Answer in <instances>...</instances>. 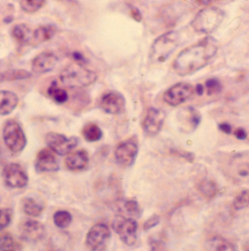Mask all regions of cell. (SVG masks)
Wrapping results in <instances>:
<instances>
[{
	"label": "cell",
	"mask_w": 249,
	"mask_h": 251,
	"mask_svg": "<svg viewBox=\"0 0 249 251\" xmlns=\"http://www.w3.org/2000/svg\"><path fill=\"white\" fill-rule=\"evenodd\" d=\"M217 42L212 37H205L196 44L179 53L174 60V70L177 75H191L206 67L217 53Z\"/></svg>",
	"instance_id": "cell-1"
},
{
	"label": "cell",
	"mask_w": 249,
	"mask_h": 251,
	"mask_svg": "<svg viewBox=\"0 0 249 251\" xmlns=\"http://www.w3.org/2000/svg\"><path fill=\"white\" fill-rule=\"evenodd\" d=\"M64 86L71 89H81L98 80V75L82 64L74 63L65 67L59 76Z\"/></svg>",
	"instance_id": "cell-2"
},
{
	"label": "cell",
	"mask_w": 249,
	"mask_h": 251,
	"mask_svg": "<svg viewBox=\"0 0 249 251\" xmlns=\"http://www.w3.org/2000/svg\"><path fill=\"white\" fill-rule=\"evenodd\" d=\"M181 43L178 31H170L156 39L150 48V58L156 62H165Z\"/></svg>",
	"instance_id": "cell-3"
},
{
	"label": "cell",
	"mask_w": 249,
	"mask_h": 251,
	"mask_svg": "<svg viewBox=\"0 0 249 251\" xmlns=\"http://www.w3.org/2000/svg\"><path fill=\"white\" fill-rule=\"evenodd\" d=\"M224 16V12L219 7H205L196 15L191 26L197 32L210 34L220 26Z\"/></svg>",
	"instance_id": "cell-4"
},
{
	"label": "cell",
	"mask_w": 249,
	"mask_h": 251,
	"mask_svg": "<svg viewBox=\"0 0 249 251\" xmlns=\"http://www.w3.org/2000/svg\"><path fill=\"white\" fill-rule=\"evenodd\" d=\"M2 136L4 144L13 153H20L26 147L27 140L25 131L21 125L13 119L7 120L4 124Z\"/></svg>",
	"instance_id": "cell-5"
},
{
	"label": "cell",
	"mask_w": 249,
	"mask_h": 251,
	"mask_svg": "<svg viewBox=\"0 0 249 251\" xmlns=\"http://www.w3.org/2000/svg\"><path fill=\"white\" fill-rule=\"evenodd\" d=\"M138 223L132 218H126L118 215L113 220L112 228L120 240L128 246L136 243Z\"/></svg>",
	"instance_id": "cell-6"
},
{
	"label": "cell",
	"mask_w": 249,
	"mask_h": 251,
	"mask_svg": "<svg viewBox=\"0 0 249 251\" xmlns=\"http://www.w3.org/2000/svg\"><path fill=\"white\" fill-rule=\"evenodd\" d=\"M111 238V231L106 224H97L88 231L86 245L90 251H105Z\"/></svg>",
	"instance_id": "cell-7"
},
{
	"label": "cell",
	"mask_w": 249,
	"mask_h": 251,
	"mask_svg": "<svg viewBox=\"0 0 249 251\" xmlns=\"http://www.w3.org/2000/svg\"><path fill=\"white\" fill-rule=\"evenodd\" d=\"M45 140L49 149L59 156H68L79 143L77 137H67L64 134L56 132L48 133Z\"/></svg>",
	"instance_id": "cell-8"
},
{
	"label": "cell",
	"mask_w": 249,
	"mask_h": 251,
	"mask_svg": "<svg viewBox=\"0 0 249 251\" xmlns=\"http://www.w3.org/2000/svg\"><path fill=\"white\" fill-rule=\"evenodd\" d=\"M4 184L10 188H23L29 183V176L26 170L17 163H10L2 170Z\"/></svg>",
	"instance_id": "cell-9"
},
{
	"label": "cell",
	"mask_w": 249,
	"mask_h": 251,
	"mask_svg": "<svg viewBox=\"0 0 249 251\" xmlns=\"http://www.w3.org/2000/svg\"><path fill=\"white\" fill-rule=\"evenodd\" d=\"M195 89L192 84L186 82L174 84L163 94V100L168 105L176 107L189 100L194 94Z\"/></svg>",
	"instance_id": "cell-10"
},
{
	"label": "cell",
	"mask_w": 249,
	"mask_h": 251,
	"mask_svg": "<svg viewBox=\"0 0 249 251\" xmlns=\"http://www.w3.org/2000/svg\"><path fill=\"white\" fill-rule=\"evenodd\" d=\"M18 228L22 240L27 243H38L43 240L46 235L44 224L36 220H22L19 223Z\"/></svg>",
	"instance_id": "cell-11"
},
{
	"label": "cell",
	"mask_w": 249,
	"mask_h": 251,
	"mask_svg": "<svg viewBox=\"0 0 249 251\" xmlns=\"http://www.w3.org/2000/svg\"><path fill=\"white\" fill-rule=\"evenodd\" d=\"M138 140L135 137L119 143L114 153L118 164L123 167L132 166L138 156Z\"/></svg>",
	"instance_id": "cell-12"
},
{
	"label": "cell",
	"mask_w": 249,
	"mask_h": 251,
	"mask_svg": "<svg viewBox=\"0 0 249 251\" xmlns=\"http://www.w3.org/2000/svg\"><path fill=\"white\" fill-rule=\"evenodd\" d=\"M165 117L166 115L163 110L154 107L149 108L143 122L145 133L150 137L159 134L165 122Z\"/></svg>",
	"instance_id": "cell-13"
},
{
	"label": "cell",
	"mask_w": 249,
	"mask_h": 251,
	"mask_svg": "<svg viewBox=\"0 0 249 251\" xmlns=\"http://www.w3.org/2000/svg\"><path fill=\"white\" fill-rule=\"evenodd\" d=\"M35 167L36 171L39 173H51L59 170V164L50 149H43L37 153Z\"/></svg>",
	"instance_id": "cell-14"
},
{
	"label": "cell",
	"mask_w": 249,
	"mask_h": 251,
	"mask_svg": "<svg viewBox=\"0 0 249 251\" xmlns=\"http://www.w3.org/2000/svg\"><path fill=\"white\" fill-rule=\"evenodd\" d=\"M126 100L122 94L116 92L105 94L101 99L100 107L105 113L117 115L125 108Z\"/></svg>",
	"instance_id": "cell-15"
},
{
	"label": "cell",
	"mask_w": 249,
	"mask_h": 251,
	"mask_svg": "<svg viewBox=\"0 0 249 251\" xmlns=\"http://www.w3.org/2000/svg\"><path fill=\"white\" fill-rule=\"evenodd\" d=\"M59 59L57 56L52 52H42L32 60V72L37 75L49 73L54 69Z\"/></svg>",
	"instance_id": "cell-16"
},
{
	"label": "cell",
	"mask_w": 249,
	"mask_h": 251,
	"mask_svg": "<svg viewBox=\"0 0 249 251\" xmlns=\"http://www.w3.org/2000/svg\"><path fill=\"white\" fill-rule=\"evenodd\" d=\"M89 157L87 151L79 150L72 152L65 158V164L71 171H79L83 170L89 163Z\"/></svg>",
	"instance_id": "cell-17"
},
{
	"label": "cell",
	"mask_w": 249,
	"mask_h": 251,
	"mask_svg": "<svg viewBox=\"0 0 249 251\" xmlns=\"http://www.w3.org/2000/svg\"><path fill=\"white\" fill-rule=\"evenodd\" d=\"M19 104V97L10 91H0V116H5L13 113Z\"/></svg>",
	"instance_id": "cell-18"
},
{
	"label": "cell",
	"mask_w": 249,
	"mask_h": 251,
	"mask_svg": "<svg viewBox=\"0 0 249 251\" xmlns=\"http://www.w3.org/2000/svg\"><path fill=\"white\" fill-rule=\"evenodd\" d=\"M204 251H236L232 243L221 236H213L204 243Z\"/></svg>",
	"instance_id": "cell-19"
},
{
	"label": "cell",
	"mask_w": 249,
	"mask_h": 251,
	"mask_svg": "<svg viewBox=\"0 0 249 251\" xmlns=\"http://www.w3.org/2000/svg\"><path fill=\"white\" fill-rule=\"evenodd\" d=\"M32 35L33 33L30 28L25 24H19L11 29L12 37L22 46H25L32 41Z\"/></svg>",
	"instance_id": "cell-20"
},
{
	"label": "cell",
	"mask_w": 249,
	"mask_h": 251,
	"mask_svg": "<svg viewBox=\"0 0 249 251\" xmlns=\"http://www.w3.org/2000/svg\"><path fill=\"white\" fill-rule=\"evenodd\" d=\"M56 28L53 25H43L35 29L32 35L34 45L41 44L50 40L56 32Z\"/></svg>",
	"instance_id": "cell-21"
},
{
	"label": "cell",
	"mask_w": 249,
	"mask_h": 251,
	"mask_svg": "<svg viewBox=\"0 0 249 251\" xmlns=\"http://www.w3.org/2000/svg\"><path fill=\"white\" fill-rule=\"evenodd\" d=\"M180 113V118L183 119V125L189 129H196L201 122V116L199 112L192 107L183 109Z\"/></svg>",
	"instance_id": "cell-22"
},
{
	"label": "cell",
	"mask_w": 249,
	"mask_h": 251,
	"mask_svg": "<svg viewBox=\"0 0 249 251\" xmlns=\"http://www.w3.org/2000/svg\"><path fill=\"white\" fill-rule=\"evenodd\" d=\"M23 211L31 217H38L43 213V206L32 197H26L22 201Z\"/></svg>",
	"instance_id": "cell-23"
},
{
	"label": "cell",
	"mask_w": 249,
	"mask_h": 251,
	"mask_svg": "<svg viewBox=\"0 0 249 251\" xmlns=\"http://www.w3.org/2000/svg\"><path fill=\"white\" fill-rule=\"evenodd\" d=\"M234 173L241 178L249 177V157L238 156L235 157L230 164Z\"/></svg>",
	"instance_id": "cell-24"
},
{
	"label": "cell",
	"mask_w": 249,
	"mask_h": 251,
	"mask_svg": "<svg viewBox=\"0 0 249 251\" xmlns=\"http://www.w3.org/2000/svg\"><path fill=\"white\" fill-rule=\"evenodd\" d=\"M82 134L86 141L94 143L99 141L102 137V131L99 126L95 123L85 125L82 129Z\"/></svg>",
	"instance_id": "cell-25"
},
{
	"label": "cell",
	"mask_w": 249,
	"mask_h": 251,
	"mask_svg": "<svg viewBox=\"0 0 249 251\" xmlns=\"http://www.w3.org/2000/svg\"><path fill=\"white\" fill-rule=\"evenodd\" d=\"M32 76V73L27 70L17 69V70H10L0 73L1 82L16 81V80H25L29 78Z\"/></svg>",
	"instance_id": "cell-26"
},
{
	"label": "cell",
	"mask_w": 249,
	"mask_h": 251,
	"mask_svg": "<svg viewBox=\"0 0 249 251\" xmlns=\"http://www.w3.org/2000/svg\"><path fill=\"white\" fill-rule=\"evenodd\" d=\"M48 94L49 97L58 104H64L68 101L69 99L68 92L65 89L59 87L57 82L53 81L48 89Z\"/></svg>",
	"instance_id": "cell-27"
},
{
	"label": "cell",
	"mask_w": 249,
	"mask_h": 251,
	"mask_svg": "<svg viewBox=\"0 0 249 251\" xmlns=\"http://www.w3.org/2000/svg\"><path fill=\"white\" fill-rule=\"evenodd\" d=\"M0 251H22L20 245L9 233L0 234Z\"/></svg>",
	"instance_id": "cell-28"
},
{
	"label": "cell",
	"mask_w": 249,
	"mask_h": 251,
	"mask_svg": "<svg viewBox=\"0 0 249 251\" xmlns=\"http://www.w3.org/2000/svg\"><path fill=\"white\" fill-rule=\"evenodd\" d=\"M72 221V215L66 210H59L53 215V223L58 228H67L71 225Z\"/></svg>",
	"instance_id": "cell-29"
},
{
	"label": "cell",
	"mask_w": 249,
	"mask_h": 251,
	"mask_svg": "<svg viewBox=\"0 0 249 251\" xmlns=\"http://www.w3.org/2000/svg\"><path fill=\"white\" fill-rule=\"evenodd\" d=\"M46 4L44 0H25L19 1V5L26 13H34L38 11Z\"/></svg>",
	"instance_id": "cell-30"
},
{
	"label": "cell",
	"mask_w": 249,
	"mask_h": 251,
	"mask_svg": "<svg viewBox=\"0 0 249 251\" xmlns=\"http://www.w3.org/2000/svg\"><path fill=\"white\" fill-rule=\"evenodd\" d=\"M199 190L202 195L207 198L212 199L217 194L218 187L213 180H205L199 184Z\"/></svg>",
	"instance_id": "cell-31"
},
{
	"label": "cell",
	"mask_w": 249,
	"mask_h": 251,
	"mask_svg": "<svg viewBox=\"0 0 249 251\" xmlns=\"http://www.w3.org/2000/svg\"><path fill=\"white\" fill-rule=\"evenodd\" d=\"M232 204L236 210H244L249 207V189L244 190L237 195Z\"/></svg>",
	"instance_id": "cell-32"
},
{
	"label": "cell",
	"mask_w": 249,
	"mask_h": 251,
	"mask_svg": "<svg viewBox=\"0 0 249 251\" xmlns=\"http://www.w3.org/2000/svg\"><path fill=\"white\" fill-rule=\"evenodd\" d=\"M124 207L128 214L135 217H140L141 209L136 200H127L124 203Z\"/></svg>",
	"instance_id": "cell-33"
},
{
	"label": "cell",
	"mask_w": 249,
	"mask_h": 251,
	"mask_svg": "<svg viewBox=\"0 0 249 251\" xmlns=\"http://www.w3.org/2000/svg\"><path fill=\"white\" fill-rule=\"evenodd\" d=\"M13 218V211L10 208H0V231L7 228Z\"/></svg>",
	"instance_id": "cell-34"
},
{
	"label": "cell",
	"mask_w": 249,
	"mask_h": 251,
	"mask_svg": "<svg viewBox=\"0 0 249 251\" xmlns=\"http://www.w3.org/2000/svg\"><path fill=\"white\" fill-rule=\"evenodd\" d=\"M205 88H206L208 95H214L222 92V85L217 78L212 77L205 82Z\"/></svg>",
	"instance_id": "cell-35"
},
{
	"label": "cell",
	"mask_w": 249,
	"mask_h": 251,
	"mask_svg": "<svg viewBox=\"0 0 249 251\" xmlns=\"http://www.w3.org/2000/svg\"><path fill=\"white\" fill-rule=\"evenodd\" d=\"M159 222H160L159 216L156 214L153 215L151 217L146 220V222L144 223V225H143V229L145 231H149V230L153 228V227L156 226L159 224Z\"/></svg>",
	"instance_id": "cell-36"
},
{
	"label": "cell",
	"mask_w": 249,
	"mask_h": 251,
	"mask_svg": "<svg viewBox=\"0 0 249 251\" xmlns=\"http://www.w3.org/2000/svg\"><path fill=\"white\" fill-rule=\"evenodd\" d=\"M150 246V251H165V244L159 239H151Z\"/></svg>",
	"instance_id": "cell-37"
},
{
	"label": "cell",
	"mask_w": 249,
	"mask_h": 251,
	"mask_svg": "<svg viewBox=\"0 0 249 251\" xmlns=\"http://www.w3.org/2000/svg\"><path fill=\"white\" fill-rule=\"evenodd\" d=\"M130 15L135 22H141L142 21L143 16L141 12L137 7H133V6L130 7Z\"/></svg>",
	"instance_id": "cell-38"
},
{
	"label": "cell",
	"mask_w": 249,
	"mask_h": 251,
	"mask_svg": "<svg viewBox=\"0 0 249 251\" xmlns=\"http://www.w3.org/2000/svg\"><path fill=\"white\" fill-rule=\"evenodd\" d=\"M234 135L238 140H244L248 137L247 131L244 128H238L234 131Z\"/></svg>",
	"instance_id": "cell-39"
},
{
	"label": "cell",
	"mask_w": 249,
	"mask_h": 251,
	"mask_svg": "<svg viewBox=\"0 0 249 251\" xmlns=\"http://www.w3.org/2000/svg\"><path fill=\"white\" fill-rule=\"evenodd\" d=\"M219 128L221 131L226 134H230L232 132V128L228 123H222L219 125Z\"/></svg>",
	"instance_id": "cell-40"
},
{
	"label": "cell",
	"mask_w": 249,
	"mask_h": 251,
	"mask_svg": "<svg viewBox=\"0 0 249 251\" xmlns=\"http://www.w3.org/2000/svg\"><path fill=\"white\" fill-rule=\"evenodd\" d=\"M73 57L76 63L82 64V63L86 62V59H85L84 56H83L81 53H78V52H74V53H73Z\"/></svg>",
	"instance_id": "cell-41"
},
{
	"label": "cell",
	"mask_w": 249,
	"mask_h": 251,
	"mask_svg": "<svg viewBox=\"0 0 249 251\" xmlns=\"http://www.w3.org/2000/svg\"><path fill=\"white\" fill-rule=\"evenodd\" d=\"M195 92L198 94V95L202 96L204 93V86L202 84H198L196 87L195 88Z\"/></svg>",
	"instance_id": "cell-42"
},
{
	"label": "cell",
	"mask_w": 249,
	"mask_h": 251,
	"mask_svg": "<svg viewBox=\"0 0 249 251\" xmlns=\"http://www.w3.org/2000/svg\"><path fill=\"white\" fill-rule=\"evenodd\" d=\"M245 251H249V243L247 245V246H246Z\"/></svg>",
	"instance_id": "cell-43"
},
{
	"label": "cell",
	"mask_w": 249,
	"mask_h": 251,
	"mask_svg": "<svg viewBox=\"0 0 249 251\" xmlns=\"http://www.w3.org/2000/svg\"><path fill=\"white\" fill-rule=\"evenodd\" d=\"M0 83H1V81H0Z\"/></svg>",
	"instance_id": "cell-44"
}]
</instances>
